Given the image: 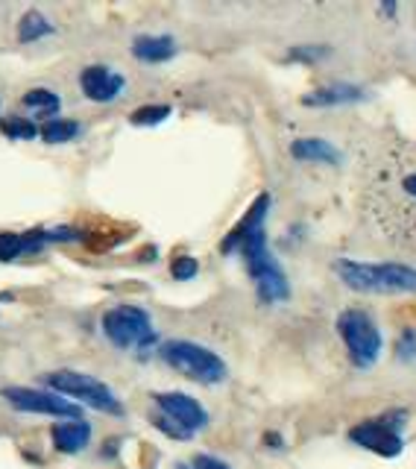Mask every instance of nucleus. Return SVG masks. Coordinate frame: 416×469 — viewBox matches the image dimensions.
<instances>
[{
	"mask_svg": "<svg viewBox=\"0 0 416 469\" xmlns=\"http://www.w3.org/2000/svg\"><path fill=\"white\" fill-rule=\"evenodd\" d=\"M191 469H229V464H223L220 457H215V455H197L194 466Z\"/></svg>",
	"mask_w": 416,
	"mask_h": 469,
	"instance_id": "26",
	"label": "nucleus"
},
{
	"mask_svg": "<svg viewBox=\"0 0 416 469\" xmlns=\"http://www.w3.org/2000/svg\"><path fill=\"white\" fill-rule=\"evenodd\" d=\"M399 358L402 361H413L416 358V332H411V328L402 335V341H399Z\"/></svg>",
	"mask_w": 416,
	"mask_h": 469,
	"instance_id": "25",
	"label": "nucleus"
},
{
	"mask_svg": "<svg viewBox=\"0 0 416 469\" xmlns=\"http://www.w3.org/2000/svg\"><path fill=\"white\" fill-rule=\"evenodd\" d=\"M47 244L45 229H33V232H0V262H12L18 255L38 253Z\"/></svg>",
	"mask_w": 416,
	"mask_h": 469,
	"instance_id": "13",
	"label": "nucleus"
},
{
	"mask_svg": "<svg viewBox=\"0 0 416 469\" xmlns=\"http://www.w3.org/2000/svg\"><path fill=\"white\" fill-rule=\"evenodd\" d=\"M50 437H53L56 452L77 455V452H83L91 441V425L83 420H65V423H56L53 428H50Z\"/></svg>",
	"mask_w": 416,
	"mask_h": 469,
	"instance_id": "12",
	"label": "nucleus"
},
{
	"mask_svg": "<svg viewBox=\"0 0 416 469\" xmlns=\"http://www.w3.org/2000/svg\"><path fill=\"white\" fill-rule=\"evenodd\" d=\"M170 273H174V279H179V282H188V279H194L200 273V264L194 255H176L174 264H170Z\"/></svg>",
	"mask_w": 416,
	"mask_h": 469,
	"instance_id": "23",
	"label": "nucleus"
},
{
	"mask_svg": "<svg viewBox=\"0 0 416 469\" xmlns=\"http://www.w3.org/2000/svg\"><path fill=\"white\" fill-rule=\"evenodd\" d=\"M0 396L6 399L15 411L24 414H47V416H68V420H79V408L74 402H68L65 396H59L53 391H36V387H4Z\"/></svg>",
	"mask_w": 416,
	"mask_h": 469,
	"instance_id": "7",
	"label": "nucleus"
},
{
	"mask_svg": "<svg viewBox=\"0 0 416 469\" xmlns=\"http://www.w3.org/2000/svg\"><path fill=\"white\" fill-rule=\"evenodd\" d=\"M103 335L118 349H144L156 341L153 320L138 305H115L103 314Z\"/></svg>",
	"mask_w": 416,
	"mask_h": 469,
	"instance_id": "6",
	"label": "nucleus"
},
{
	"mask_svg": "<svg viewBox=\"0 0 416 469\" xmlns=\"http://www.w3.org/2000/svg\"><path fill=\"white\" fill-rule=\"evenodd\" d=\"M290 156L297 162H322V165H340V150L329 144L326 138H297L290 144Z\"/></svg>",
	"mask_w": 416,
	"mask_h": 469,
	"instance_id": "15",
	"label": "nucleus"
},
{
	"mask_svg": "<svg viewBox=\"0 0 416 469\" xmlns=\"http://www.w3.org/2000/svg\"><path fill=\"white\" fill-rule=\"evenodd\" d=\"M238 249L243 253V262H247V271L252 276V282H256L261 303H285L290 296V285H288L285 271H281L276 258L270 255L264 226L243 238Z\"/></svg>",
	"mask_w": 416,
	"mask_h": 469,
	"instance_id": "2",
	"label": "nucleus"
},
{
	"mask_svg": "<svg viewBox=\"0 0 416 469\" xmlns=\"http://www.w3.org/2000/svg\"><path fill=\"white\" fill-rule=\"evenodd\" d=\"M288 56L297 59V62H320V59L331 56V47H326V44H302V47H293Z\"/></svg>",
	"mask_w": 416,
	"mask_h": 469,
	"instance_id": "22",
	"label": "nucleus"
},
{
	"mask_svg": "<svg viewBox=\"0 0 416 469\" xmlns=\"http://www.w3.org/2000/svg\"><path fill=\"white\" fill-rule=\"evenodd\" d=\"M381 12H387V15H393V12H396V4H381Z\"/></svg>",
	"mask_w": 416,
	"mask_h": 469,
	"instance_id": "28",
	"label": "nucleus"
},
{
	"mask_svg": "<svg viewBox=\"0 0 416 469\" xmlns=\"http://www.w3.org/2000/svg\"><path fill=\"white\" fill-rule=\"evenodd\" d=\"M161 361L200 384H217L226 378V361L194 341H167L161 346Z\"/></svg>",
	"mask_w": 416,
	"mask_h": 469,
	"instance_id": "3",
	"label": "nucleus"
},
{
	"mask_svg": "<svg viewBox=\"0 0 416 469\" xmlns=\"http://www.w3.org/2000/svg\"><path fill=\"white\" fill-rule=\"evenodd\" d=\"M124 85H126V79L118 71H111L109 65H91L79 74V88H83V94L88 100H94V103H109V100L120 97Z\"/></svg>",
	"mask_w": 416,
	"mask_h": 469,
	"instance_id": "10",
	"label": "nucleus"
},
{
	"mask_svg": "<svg viewBox=\"0 0 416 469\" xmlns=\"http://www.w3.org/2000/svg\"><path fill=\"white\" fill-rule=\"evenodd\" d=\"M0 133H4L6 138H15V142H33V138L38 135V129L24 115H9L0 121Z\"/></svg>",
	"mask_w": 416,
	"mask_h": 469,
	"instance_id": "18",
	"label": "nucleus"
},
{
	"mask_svg": "<svg viewBox=\"0 0 416 469\" xmlns=\"http://www.w3.org/2000/svg\"><path fill=\"white\" fill-rule=\"evenodd\" d=\"M79 135V124L77 121H62V117H56V121H47L42 126V138L47 144H65V142H74Z\"/></svg>",
	"mask_w": 416,
	"mask_h": 469,
	"instance_id": "19",
	"label": "nucleus"
},
{
	"mask_svg": "<svg viewBox=\"0 0 416 469\" xmlns=\"http://www.w3.org/2000/svg\"><path fill=\"white\" fill-rule=\"evenodd\" d=\"M45 384H47L53 393H59V396L79 399V402L91 405L94 411L124 416V405H120V399L111 393L109 384H103V382H100V378H94V376L74 373V370H56V373H47V376H45Z\"/></svg>",
	"mask_w": 416,
	"mask_h": 469,
	"instance_id": "5",
	"label": "nucleus"
},
{
	"mask_svg": "<svg viewBox=\"0 0 416 469\" xmlns=\"http://www.w3.org/2000/svg\"><path fill=\"white\" fill-rule=\"evenodd\" d=\"M267 446H281L276 434H267Z\"/></svg>",
	"mask_w": 416,
	"mask_h": 469,
	"instance_id": "29",
	"label": "nucleus"
},
{
	"mask_svg": "<svg viewBox=\"0 0 416 469\" xmlns=\"http://www.w3.org/2000/svg\"><path fill=\"white\" fill-rule=\"evenodd\" d=\"M53 33V24L47 21L42 12H27L18 24V42L21 44H33L38 38H45Z\"/></svg>",
	"mask_w": 416,
	"mask_h": 469,
	"instance_id": "17",
	"label": "nucleus"
},
{
	"mask_svg": "<svg viewBox=\"0 0 416 469\" xmlns=\"http://www.w3.org/2000/svg\"><path fill=\"white\" fill-rule=\"evenodd\" d=\"M267 208H270V194H261L256 203L249 206V212L238 221V226H232V232L223 238L220 253H232V249H238L243 238H247L249 232H256V229H261L264 217H267Z\"/></svg>",
	"mask_w": 416,
	"mask_h": 469,
	"instance_id": "11",
	"label": "nucleus"
},
{
	"mask_svg": "<svg viewBox=\"0 0 416 469\" xmlns=\"http://www.w3.org/2000/svg\"><path fill=\"white\" fill-rule=\"evenodd\" d=\"M132 56L150 65L167 62V59L176 56V42L170 36H138L132 42Z\"/></svg>",
	"mask_w": 416,
	"mask_h": 469,
	"instance_id": "16",
	"label": "nucleus"
},
{
	"mask_svg": "<svg viewBox=\"0 0 416 469\" xmlns=\"http://www.w3.org/2000/svg\"><path fill=\"white\" fill-rule=\"evenodd\" d=\"M153 425L159 428V432H165L167 437H174V441H191V437H194V434H188L182 425H176L174 420H170V416H165V414H156L153 416Z\"/></svg>",
	"mask_w": 416,
	"mask_h": 469,
	"instance_id": "24",
	"label": "nucleus"
},
{
	"mask_svg": "<svg viewBox=\"0 0 416 469\" xmlns=\"http://www.w3.org/2000/svg\"><path fill=\"white\" fill-rule=\"evenodd\" d=\"M167 115H170V106H141L132 112L129 121L135 126H156L161 121H167Z\"/></svg>",
	"mask_w": 416,
	"mask_h": 469,
	"instance_id": "21",
	"label": "nucleus"
},
{
	"mask_svg": "<svg viewBox=\"0 0 416 469\" xmlns=\"http://www.w3.org/2000/svg\"><path fill=\"white\" fill-rule=\"evenodd\" d=\"M156 405H159V414L170 416L176 425L185 428L188 434L200 432V428L208 425V414L194 396L188 393H156Z\"/></svg>",
	"mask_w": 416,
	"mask_h": 469,
	"instance_id": "9",
	"label": "nucleus"
},
{
	"mask_svg": "<svg viewBox=\"0 0 416 469\" xmlns=\"http://www.w3.org/2000/svg\"><path fill=\"white\" fill-rule=\"evenodd\" d=\"M402 188H404V194L416 197V171H413V174H408V176L402 179Z\"/></svg>",
	"mask_w": 416,
	"mask_h": 469,
	"instance_id": "27",
	"label": "nucleus"
},
{
	"mask_svg": "<svg viewBox=\"0 0 416 469\" xmlns=\"http://www.w3.org/2000/svg\"><path fill=\"white\" fill-rule=\"evenodd\" d=\"M399 425H402V414H399V420H387V416H381V420L358 423L349 432V441L363 446V449H370V452L381 455V457H396L404 446L402 434H399Z\"/></svg>",
	"mask_w": 416,
	"mask_h": 469,
	"instance_id": "8",
	"label": "nucleus"
},
{
	"mask_svg": "<svg viewBox=\"0 0 416 469\" xmlns=\"http://www.w3.org/2000/svg\"><path fill=\"white\" fill-rule=\"evenodd\" d=\"M24 106L33 109L38 115H56L59 112V97L50 92V88H33V92L24 94Z\"/></svg>",
	"mask_w": 416,
	"mask_h": 469,
	"instance_id": "20",
	"label": "nucleus"
},
{
	"mask_svg": "<svg viewBox=\"0 0 416 469\" xmlns=\"http://www.w3.org/2000/svg\"><path fill=\"white\" fill-rule=\"evenodd\" d=\"M361 100H367V92L358 85H326V88H317V92H311L302 97V106H347V103H361Z\"/></svg>",
	"mask_w": 416,
	"mask_h": 469,
	"instance_id": "14",
	"label": "nucleus"
},
{
	"mask_svg": "<svg viewBox=\"0 0 416 469\" xmlns=\"http://www.w3.org/2000/svg\"><path fill=\"white\" fill-rule=\"evenodd\" d=\"M334 273L340 282L358 294H416V267L411 264H367L340 258L334 262Z\"/></svg>",
	"mask_w": 416,
	"mask_h": 469,
	"instance_id": "1",
	"label": "nucleus"
},
{
	"mask_svg": "<svg viewBox=\"0 0 416 469\" xmlns=\"http://www.w3.org/2000/svg\"><path fill=\"white\" fill-rule=\"evenodd\" d=\"M338 332L347 344V352L352 358V364L358 370H370V367L381 358V332L379 326L372 323V317L361 308H347L338 317Z\"/></svg>",
	"mask_w": 416,
	"mask_h": 469,
	"instance_id": "4",
	"label": "nucleus"
}]
</instances>
